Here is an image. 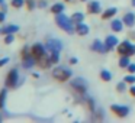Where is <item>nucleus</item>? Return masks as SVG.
I'll use <instances>...</instances> for the list:
<instances>
[{
    "mask_svg": "<svg viewBox=\"0 0 135 123\" xmlns=\"http://www.w3.org/2000/svg\"><path fill=\"white\" fill-rule=\"evenodd\" d=\"M110 111H113L115 116L120 117V119H123V117H126L129 114V107L128 106H119V104H112L110 106Z\"/></svg>",
    "mask_w": 135,
    "mask_h": 123,
    "instance_id": "423d86ee",
    "label": "nucleus"
},
{
    "mask_svg": "<svg viewBox=\"0 0 135 123\" xmlns=\"http://www.w3.org/2000/svg\"><path fill=\"white\" fill-rule=\"evenodd\" d=\"M126 81H125V80H123V81L122 83H118V84H116V90L118 91H120V93H122V91H125V88H126Z\"/></svg>",
    "mask_w": 135,
    "mask_h": 123,
    "instance_id": "cd10ccee",
    "label": "nucleus"
},
{
    "mask_svg": "<svg viewBox=\"0 0 135 123\" xmlns=\"http://www.w3.org/2000/svg\"><path fill=\"white\" fill-rule=\"evenodd\" d=\"M80 2H87V0H80Z\"/></svg>",
    "mask_w": 135,
    "mask_h": 123,
    "instance_id": "58836bf2",
    "label": "nucleus"
},
{
    "mask_svg": "<svg viewBox=\"0 0 135 123\" xmlns=\"http://www.w3.org/2000/svg\"><path fill=\"white\" fill-rule=\"evenodd\" d=\"M19 30V26L18 25H7V26H4L3 29H2V33L3 35H9V33H15Z\"/></svg>",
    "mask_w": 135,
    "mask_h": 123,
    "instance_id": "f3484780",
    "label": "nucleus"
},
{
    "mask_svg": "<svg viewBox=\"0 0 135 123\" xmlns=\"http://www.w3.org/2000/svg\"><path fill=\"white\" fill-rule=\"evenodd\" d=\"M18 80H19V73L16 68H12V70L7 73L6 77V87L7 88H13L18 85Z\"/></svg>",
    "mask_w": 135,
    "mask_h": 123,
    "instance_id": "39448f33",
    "label": "nucleus"
},
{
    "mask_svg": "<svg viewBox=\"0 0 135 123\" xmlns=\"http://www.w3.org/2000/svg\"><path fill=\"white\" fill-rule=\"evenodd\" d=\"M116 7H109V9H106L105 12L102 13V19L103 20H108V19H110V18H113L115 15H116Z\"/></svg>",
    "mask_w": 135,
    "mask_h": 123,
    "instance_id": "dca6fc26",
    "label": "nucleus"
},
{
    "mask_svg": "<svg viewBox=\"0 0 135 123\" xmlns=\"http://www.w3.org/2000/svg\"><path fill=\"white\" fill-rule=\"evenodd\" d=\"M60 52L61 51H52V52H50L51 54V61H52V64H58V61H60Z\"/></svg>",
    "mask_w": 135,
    "mask_h": 123,
    "instance_id": "393cba45",
    "label": "nucleus"
},
{
    "mask_svg": "<svg viewBox=\"0 0 135 123\" xmlns=\"http://www.w3.org/2000/svg\"><path fill=\"white\" fill-rule=\"evenodd\" d=\"M7 62H9V58H2L0 59V67H3L4 64H7Z\"/></svg>",
    "mask_w": 135,
    "mask_h": 123,
    "instance_id": "72a5a7b5",
    "label": "nucleus"
},
{
    "mask_svg": "<svg viewBox=\"0 0 135 123\" xmlns=\"http://www.w3.org/2000/svg\"><path fill=\"white\" fill-rule=\"evenodd\" d=\"M0 6H2V10H3V12H7V6H6V3H2Z\"/></svg>",
    "mask_w": 135,
    "mask_h": 123,
    "instance_id": "c9c22d12",
    "label": "nucleus"
},
{
    "mask_svg": "<svg viewBox=\"0 0 135 123\" xmlns=\"http://www.w3.org/2000/svg\"><path fill=\"white\" fill-rule=\"evenodd\" d=\"M64 9H65L64 3H55V4H52V6H51V12H52L54 15H58V13H64Z\"/></svg>",
    "mask_w": 135,
    "mask_h": 123,
    "instance_id": "a211bd4d",
    "label": "nucleus"
},
{
    "mask_svg": "<svg viewBox=\"0 0 135 123\" xmlns=\"http://www.w3.org/2000/svg\"><path fill=\"white\" fill-rule=\"evenodd\" d=\"M129 94H131L132 97H135V85H134V84L129 87Z\"/></svg>",
    "mask_w": 135,
    "mask_h": 123,
    "instance_id": "473e14b6",
    "label": "nucleus"
},
{
    "mask_svg": "<svg viewBox=\"0 0 135 123\" xmlns=\"http://www.w3.org/2000/svg\"><path fill=\"white\" fill-rule=\"evenodd\" d=\"M55 22L62 30H65V32L70 33V35L76 32V28H74V23L71 22V18L65 16L64 13H58V15H55Z\"/></svg>",
    "mask_w": 135,
    "mask_h": 123,
    "instance_id": "f257e3e1",
    "label": "nucleus"
},
{
    "mask_svg": "<svg viewBox=\"0 0 135 123\" xmlns=\"http://www.w3.org/2000/svg\"><path fill=\"white\" fill-rule=\"evenodd\" d=\"M123 20H119V19H115V20H112L110 23V28L113 32H122L123 30Z\"/></svg>",
    "mask_w": 135,
    "mask_h": 123,
    "instance_id": "4468645a",
    "label": "nucleus"
},
{
    "mask_svg": "<svg viewBox=\"0 0 135 123\" xmlns=\"http://www.w3.org/2000/svg\"><path fill=\"white\" fill-rule=\"evenodd\" d=\"M100 78L103 80V81H110L112 80V73L108 70H102L100 71Z\"/></svg>",
    "mask_w": 135,
    "mask_h": 123,
    "instance_id": "b1692460",
    "label": "nucleus"
},
{
    "mask_svg": "<svg viewBox=\"0 0 135 123\" xmlns=\"http://www.w3.org/2000/svg\"><path fill=\"white\" fill-rule=\"evenodd\" d=\"M44 55H47V51H45V47L41 44H35L32 47V57L38 61L39 58H42Z\"/></svg>",
    "mask_w": 135,
    "mask_h": 123,
    "instance_id": "0eeeda50",
    "label": "nucleus"
},
{
    "mask_svg": "<svg viewBox=\"0 0 135 123\" xmlns=\"http://www.w3.org/2000/svg\"><path fill=\"white\" fill-rule=\"evenodd\" d=\"M6 97H7V90H6V88H3V90L0 91V109H4Z\"/></svg>",
    "mask_w": 135,
    "mask_h": 123,
    "instance_id": "5701e85b",
    "label": "nucleus"
},
{
    "mask_svg": "<svg viewBox=\"0 0 135 123\" xmlns=\"http://www.w3.org/2000/svg\"><path fill=\"white\" fill-rule=\"evenodd\" d=\"M36 64H38V67H41V68H48L51 64H52V61H51L50 55H44L42 58H39L38 61H36Z\"/></svg>",
    "mask_w": 135,
    "mask_h": 123,
    "instance_id": "ddd939ff",
    "label": "nucleus"
},
{
    "mask_svg": "<svg viewBox=\"0 0 135 123\" xmlns=\"http://www.w3.org/2000/svg\"><path fill=\"white\" fill-rule=\"evenodd\" d=\"M70 84L79 94H84L87 91V81L84 78H81V77H76L74 80H71Z\"/></svg>",
    "mask_w": 135,
    "mask_h": 123,
    "instance_id": "20e7f679",
    "label": "nucleus"
},
{
    "mask_svg": "<svg viewBox=\"0 0 135 123\" xmlns=\"http://www.w3.org/2000/svg\"><path fill=\"white\" fill-rule=\"evenodd\" d=\"M91 49H93L94 52H99V54H105V52H108V48H106L105 42L99 41V39L93 41V44H91Z\"/></svg>",
    "mask_w": 135,
    "mask_h": 123,
    "instance_id": "1a4fd4ad",
    "label": "nucleus"
},
{
    "mask_svg": "<svg viewBox=\"0 0 135 123\" xmlns=\"http://www.w3.org/2000/svg\"><path fill=\"white\" fill-rule=\"evenodd\" d=\"M25 3H26L25 0H12V6L16 7V9H21V7H23Z\"/></svg>",
    "mask_w": 135,
    "mask_h": 123,
    "instance_id": "a878e982",
    "label": "nucleus"
},
{
    "mask_svg": "<svg viewBox=\"0 0 135 123\" xmlns=\"http://www.w3.org/2000/svg\"><path fill=\"white\" fill-rule=\"evenodd\" d=\"M77 62H79V59H77V58H74V57H73V58H70V64H77Z\"/></svg>",
    "mask_w": 135,
    "mask_h": 123,
    "instance_id": "f704fd0d",
    "label": "nucleus"
},
{
    "mask_svg": "<svg viewBox=\"0 0 135 123\" xmlns=\"http://www.w3.org/2000/svg\"><path fill=\"white\" fill-rule=\"evenodd\" d=\"M118 54L119 55H135V45L131 44L129 41H122L118 45Z\"/></svg>",
    "mask_w": 135,
    "mask_h": 123,
    "instance_id": "7ed1b4c3",
    "label": "nucleus"
},
{
    "mask_svg": "<svg viewBox=\"0 0 135 123\" xmlns=\"http://www.w3.org/2000/svg\"><path fill=\"white\" fill-rule=\"evenodd\" d=\"M131 3H132V6H135V0H131Z\"/></svg>",
    "mask_w": 135,
    "mask_h": 123,
    "instance_id": "e433bc0d",
    "label": "nucleus"
},
{
    "mask_svg": "<svg viewBox=\"0 0 135 123\" xmlns=\"http://www.w3.org/2000/svg\"><path fill=\"white\" fill-rule=\"evenodd\" d=\"M2 3H3V0H0V4H2Z\"/></svg>",
    "mask_w": 135,
    "mask_h": 123,
    "instance_id": "4c0bfd02",
    "label": "nucleus"
},
{
    "mask_svg": "<svg viewBox=\"0 0 135 123\" xmlns=\"http://www.w3.org/2000/svg\"><path fill=\"white\" fill-rule=\"evenodd\" d=\"M128 71H129V74H135V64H129Z\"/></svg>",
    "mask_w": 135,
    "mask_h": 123,
    "instance_id": "7c9ffc66",
    "label": "nucleus"
},
{
    "mask_svg": "<svg viewBox=\"0 0 135 123\" xmlns=\"http://www.w3.org/2000/svg\"><path fill=\"white\" fill-rule=\"evenodd\" d=\"M4 19H6V12L0 10V23H2V22H4Z\"/></svg>",
    "mask_w": 135,
    "mask_h": 123,
    "instance_id": "2f4dec72",
    "label": "nucleus"
},
{
    "mask_svg": "<svg viewBox=\"0 0 135 123\" xmlns=\"http://www.w3.org/2000/svg\"><path fill=\"white\" fill-rule=\"evenodd\" d=\"M0 33H2V29H0Z\"/></svg>",
    "mask_w": 135,
    "mask_h": 123,
    "instance_id": "79ce46f5",
    "label": "nucleus"
},
{
    "mask_svg": "<svg viewBox=\"0 0 135 123\" xmlns=\"http://www.w3.org/2000/svg\"><path fill=\"white\" fill-rule=\"evenodd\" d=\"M122 20H123V23H125L128 28H132V26L135 25V15H134L132 12H128L125 16H123Z\"/></svg>",
    "mask_w": 135,
    "mask_h": 123,
    "instance_id": "f8f14e48",
    "label": "nucleus"
},
{
    "mask_svg": "<svg viewBox=\"0 0 135 123\" xmlns=\"http://www.w3.org/2000/svg\"><path fill=\"white\" fill-rule=\"evenodd\" d=\"M87 12L90 13V15H97V13H100V3L97 2V0H91V2H89Z\"/></svg>",
    "mask_w": 135,
    "mask_h": 123,
    "instance_id": "9b49d317",
    "label": "nucleus"
},
{
    "mask_svg": "<svg viewBox=\"0 0 135 123\" xmlns=\"http://www.w3.org/2000/svg\"><path fill=\"white\" fill-rule=\"evenodd\" d=\"M76 33H77V35H80V36L87 35V33H89V26H87V25H84L83 22H81V23H79V25H76Z\"/></svg>",
    "mask_w": 135,
    "mask_h": 123,
    "instance_id": "2eb2a0df",
    "label": "nucleus"
},
{
    "mask_svg": "<svg viewBox=\"0 0 135 123\" xmlns=\"http://www.w3.org/2000/svg\"><path fill=\"white\" fill-rule=\"evenodd\" d=\"M52 77L58 81H67V80H70V77H73V73L65 67H57L52 70Z\"/></svg>",
    "mask_w": 135,
    "mask_h": 123,
    "instance_id": "f03ea898",
    "label": "nucleus"
},
{
    "mask_svg": "<svg viewBox=\"0 0 135 123\" xmlns=\"http://www.w3.org/2000/svg\"><path fill=\"white\" fill-rule=\"evenodd\" d=\"M22 59H26L29 58V57H32V48H29L28 45H25L23 48H22Z\"/></svg>",
    "mask_w": 135,
    "mask_h": 123,
    "instance_id": "412c9836",
    "label": "nucleus"
},
{
    "mask_svg": "<svg viewBox=\"0 0 135 123\" xmlns=\"http://www.w3.org/2000/svg\"><path fill=\"white\" fill-rule=\"evenodd\" d=\"M0 122H2V116H0Z\"/></svg>",
    "mask_w": 135,
    "mask_h": 123,
    "instance_id": "ea45409f",
    "label": "nucleus"
},
{
    "mask_svg": "<svg viewBox=\"0 0 135 123\" xmlns=\"http://www.w3.org/2000/svg\"><path fill=\"white\" fill-rule=\"evenodd\" d=\"M47 49H48V52H52V51H61L62 49L61 41H58V39H50V41L47 42Z\"/></svg>",
    "mask_w": 135,
    "mask_h": 123,
    "instance_id": "6e6552de",
    "label": "nucleus"
},
{
    "mask_svg": "<svg viewBox=\"0 0 135 123\" xmlns=\"http://www.w3.org/2000/svg\"><path fill=\"white\" fill-rule=\"evenodd\" d=\"M26 7L29 10H33L35 9V2H33V0H26Z\"/></svg>",
    "mask_w": 135,
    "mask_h": 123,
    "instance_id": "c756f323",
    "label": "nucleus"
},
{
    "mask_svg": "<svg viewBox=\"0 0 135 123\" xmlns=\"http://www.w3.org/2000/svg\"><path fill=\"white\" fill-rule=\"evenodd\" d=\"M83 19H84V15H83L81 12H76L71 15V22H73L74 25H79L83 22Z\"/></svg>",
    "mask_w": 135,
    "mask_h": 123,
    "instance_id": "6ab92c4d",
    "label": "nucleus"
},
{
    "mask_svg": "<svg viewBox=\"0 0 135 123\" xmlns=\"http://www.w3.org/2000/svg\"><path fill=\"white\" fill-rule=\"evenodd\" d=\"M65 2H71V0H65Z\"/></svg>",
    "mask_w": 135,
    "mask_h": 123,
    "instance_id": "a19ab883",
    "label": "nucleus"
},
{
    "mask_svg": "<svg viewBox=\"0 0 135 123\" xmlns=\"http://www.w3.org/2000/svg\"><path fill=\"white\" fill-rule=\"evenodd\" d=\"M35 65H36V59L33 58V57H29V58L23 59V68H26V70L28 68L31 70V68H33Z\"/></svg>",
    "mask_w": 135,
    "mask_h": 123,
    "instance_id": "aec40b11",
    "label": "nucleus"
},
{
    "mask_svg": "<svg viewBox=\"0 0 135 123\" xmlns=\"http://www.w3.org/2000/svg\"><path fill=\"white\" fill-rule=\"evenodd\" d=\"M118 44H119V41H118L116 36H113V35H108V36H106L105 45H106V48H108V51H112L115 47H118Z\"/></svg>",
    "mask_w": 135,
    "mask_h": 123,
    "instance_id": "9d476101",
    "label": "nucleus"
},
{
    "mask_svg": "<svg viewBox=\"0 0 135 123\" xmlns=\"http://www.w3.org/2000/svg\"><path fill=\"white\" fill-rule=\"evenodd\" d=\"M129 64H131V62H129V57L128 55H120V58H119V67L120 68H128Z\"/></svg>",
    "mask_w": 135,
    "mask_h": 123,
    "instance_id": "4be33fe9",
    "label": "nucleus"
},
{
    "mask_svg": "<svg viewBox=\"0 0 135 123\" xmlns=\"http://www.w3.org/2000/svg\"><path fill=\"white\" fill-rule=\"evenodd\" d=\"M15 41V36H13V33H9V35H4V44H12V42Z\"/></svg>",
    "mask_w": 135,
    "mask_h": 123,
    "instance_id": "bb28decb",
    "label": "nucleus"
},
{
    "mask_svg": "<svg viewBox=\"0 0 135 123\" xmlns=\"http://www.w3.org/2000/svg\"><path fill=\"white\" fill-rule=\"evenodd\" d=\"M125 81L128 83V84H134L135 83V74H129V75L125 77Z\"/></svg>",
    "mask_w": 135,
    "mask_h": 123,
    "instance_id": "c85d7f7f",
    "label": "nucleus"
}]
</instances>
